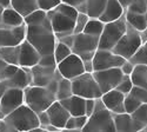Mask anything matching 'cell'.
I'll return each instance as SVG.
<instances>
[{"label": "cell", "instance_id": "cell-30", "mask_svg": "<svg viewBox=\"0 0 147 132\" xmlns=\"http://www.w3.org/2000/svg\"><path fill=\"white\" fill-rule=\"evenodd\" d=\"M25 20V24L26 26H32V25H41V24H45L47 20H48V17H47V12L41 9V8H38L31 13L28 16H26L24 18Z\"/></svg>", "mask_w": 147, "mask_h": 132}, {"label": "cell", "instance_id": "cell-57", "mask_svg": "<svg viewBox=\"0 0 147 132\" xmlns=\"http://www.w3.org/2000/svg\"><path fill=\"white\" fill-rule=\"evenodd\" d=\"M144 16H145V19H146V22H147V11H146L145 13H144Z\"/></svg>", "mask_w": 147, "mask_h": 132}, {"label": "cell", "instance_id": "cell-38", "mask_svg": "<svg viewBox=\"0 0 147 132\" xmlns=\"http://www.w3.org/2000/svg\"><path fill=\"white\" fill-rule=\"evenodd\" d=\"M132 87H133V83H132L131 77L124 74V76H122V78H121V80L119 81V84L117 85L115 89H117L118 91L122 92L124 94H127V93H129V91L132 90Z\"/></svg>", "mask_w": 147, "mask_h": 132}, {"label": "cell", "instance_id": "cell-2", "mask_svg": "<svg viewBox=\"0 0 147 132\" xmlns=\"http://www.w3.org/2000/svg\"><path fill=\"white\" fill-rule=\"evenodd\" d=\"M4 120L9 125L12 131H32L33 129L40 126L38 113L34 112L25 103L18 109L5 116Z\"/></svg>", "mask_w": 147, "mask_h": 132}, {"label": "cell", "instance_id": "cell-36", "mask_svg": "<svg viewBox=\"0 0 147 132\" xmlns=\"http://www.w3.org/2000/svg\"><path fill=\"white\" fill-rule=\"evenodd\" d=\"M55 9H57L58 12H60V13H63V14H65V16L72 18V19H76V18L78 17V13H79V11H78L74 6H71V5H68V4H66V3H63V1H61V3L55 7Z\"/></svg>", "mask_w": 147, "mask_h": 132}, {"label": "cell", "instance_id": "cell-16", "mask_svg": "<svg viewBox=\"0 0 147 132\" xmlns=\"http://www.w3.org/2000/svg\"><path fill=\"white\" fill-rule=\"evenodd\" d=\"M125 95L126 94L118 91L117 89H113L108 92L102 93L100 98L104 105L112 113H122V112H125V106H124Z\"/></svg>", "mask_w": 147, "mask_h": 132}, {"label": "cell", "instance_id": "cell-45", "mask_svg": "<svg viewBox=\"0 0 147 132\" xmlns=\"http://www.w3.org/2000/svg\"><path fill=\"white\" fill-rule=\"evenodd\" d=\"M134 65L129 59H126V60L122 63V65L120 66V70H121V72H122V74H126V76H129L132 72H133V70H134Z\"/></svg>", "mask_w": 147, "mask_h": 132}, {"label": "cell", "instance_id": "cell-46", "mask_svg": "<svg viewBox=\"0 0 147 132\" xmlns=\"http://www.w3.org/2000/svg\"><path fill=\"white\" fill-rule=\"evenodd\" d=\"M87 119L88 117L86 114H82V116H74V120H76V131H82L84 126L86 125L87 123Z\"/></svg>", "mask_w": 147, "mask_h": 132}, {"label": "cell", "instance_id": "cell-10", "mask_svg": "<svg viewBox=\"0 0 147 132\" xmlns=\"http://www.w3.org/2000/svg\"><path fill=\"white\" fill-rule=\"evenodd\" d=\"M92 74L95 78L102 93L115 89L119 81L121 80L122 76H124L120 67H112V68H106V70L93 71Z\"/></svg>", "mask_w": 147, "mask_h": 132}, {"label": "cell", "instance_id": "cell-3", "mask_svg": "<svg viewBox=\"0 0 147 132\" xmlns=\"http://www.w3.org/2000/svg\"><path fill=\"white\" fill-rule=\"evenodd\" d=\"M55 100V94L45 86H36L31 84L24 89V103L36 113L47 110Z\"/></svg>", "mask_w": 147, "mask_h": 132}, {"label": "cell", "instance_id": "cell-15", "mask_svg": "<svg viewBox=\"0 0 147 132\" xmlns=\"http://www.w3.org/2000/svg\"><path fill=\"white\" fill-rule=\"evenodd\" d=\"M41 54L34 49L26 39L19 45V66L20 67H33L39 63Z\"/></svg>", "mask_w": 147, "mask_h": 132}, {"label": "cell", "instance_id": "cell-12", "mask_svg": "<svg viewBox=\"0 0 147 132\" xmlns=\"http://www.w3.org/2000/svg\"><path fill=\"white\" fill-rule=\"evenodd\" d=\"M24 104V90L9 87L0 97V119Z\"/></svg>", "mask_w": 147, "mask_h": 132}, {"label": "cell", "instance_id": "cell-19", "mask_svg": "<svg viewBox=\"0 0 147 132\" xmlns=\"http://www.w3.org/2000/svg\"><path fill=\"white\" fill-rule=\"evenodd\" d=\"M8 89L9 87H17V89H21L24 90L25 87H27L28 85L32 84V72L30 67H20L18 68V71L12 76L9 79L5 80Z\"/></svg>", "mask_w": 147, "mask_h": 132}, {"label": "cell", "instance_id": "cell-40", "mask_svg": "<svg viewBox=\"0 0 147 132\" xmlns=\"http://www.w3.org/2000/svg\"><path fill=\"white\" fill-rule=\"evenodd\" d=\"M18 68H19L18 65L7 64L1 71H0V80H7V79H9L18 71Z\"/></svg>", "mask_w": 147, "mask_h": 132}, {"label": "cell", "instance_id": "cell-53", "mask_svg": "<svg viewBox=\"0 0 147 132\" xmlns=\"http://www.w3.org/2000/svg\"><path fill=\"white\" fill-rule=\"evenodd\" d=\"M119 1L121 3V5L124 6V8L126 9V8H127V7H128L133 1H136V0H119Z\"/></svg>", "mask_w": 147, "mask_h": 132}, {"label": "cell", "instance_id": "cell-35", "mask_svg": "<svg viewBox=\"0 0 147 132\" xmlns=\"http://www.w3.org/2000/svg\"><path fill=\"white\" fill-rule=\"evenodd\" d=\"M142 103L138 100L136 97H133L132 94L127 93L125 95V100H124V106H125V112L127 113H133Z\"/></svg>", "mask_w": 147, "mask_h": 132}, {"label": "cell", "instance_id": "cell-33", "mask_svg": "<svg viewBox=\"0 0 147 132\" xmlns=\"http://www.w3.org/2000/svg\"><path fill=\"white\" fill-rule=\"evenodd\" d=\"M72 53V49L69 46H67L66 44H64L63 41L57 40L55 47H54V51H53V56L55 58V62L57 64L60 63L61 60H64L66 57H68Z\"/></svg>", "mask_w": 147, "mask_h": 132}, {"label": "cell", "instance_id": "cell-54", "mask_svg": "<svg viewBox=\"0 0 147 132\" xmlns=\"http://www.w3.org/2000/svg\"><path fill=\"white\" fill-rule=\"evenodd\" d=\"M0 5L4 7H9L11 6V0H0Z\"/></svg>", "mask_w": 147, "mask_h": 132}, {"label": "cell", "instance_id": "cell-14", "mask_svg": "<svg viewBox=\"0 0 147 132\" xmlns=\"http://www.w3.org/2000/svg\"><path fill=\"white\" fill-rule=\"evenodd\" d=\"M26 24L14 27H7L0 24V47L17 46L26 39Z\"/></svg>", "mask_w": 147, "mask_h": 132}, {"label": "cell", "instance_id": "cell-60", "mask_svg": "<svg viewBox=\"0 0 147 132\" xmlns=\"http://www.w3.org/2000/svg\"><path fill=\"white\" fill-rule=\"evenodd\" d=\"M0 120H1V119H0Z\"/></svg>", "mask_w": 147, "mask_h": 132}, {"label": "cell", "instance_id": "cell-27", "mask_svg": "<svg viewBox=\"0 0 147 132\" xmlns=\"http://www.w3.org/2000/svg\"><path fill=\"white\" fill-rule=\"evenodd\" d=\"M125 18H126V21L128 25H131L133 28H136L139 32H141L142 30H145L147 27V22H146L144 14L125 11Z\"/></svg>", "mask_w": 147, "mask_h": 132}, {"label": "cell", "instance_id": "cell-6", "mask_svg": "<svg viewBox=\"0 0 147 132\" xmlns=\"http://www.w3.org/2000/svg\"><path fill=\"white\" fill-rule=\"evenodd\" d=\"M72 91L73 94L80 95V97L88 99V98H100L101 97V90L98 85L95 78L90 72H84L80 76L72 79Z\"/></svg>", "mask_w": 147, "mask_h": 132}, {"label": "cell", "instance_id": "cell-5", "mask_svg": "<svg viewBox=\"0 0 147 132\" xmlns=\"http://www.w3.org/2000/svg\"><path fill=\"white\" fill-rule=\"evenodd\" d=\"M126 30H127V21L125 14L114 21L106 22L102 33L99 38V49L112 50L114 45L125 34Z\"/></svg>", "mask_w": 147, "mask_h": 132}, {"label": "cell", "instance_id": "cell-43", "mask_svg": "<svg viewBox=\"0 0 147 132\" xmlns=\"http://www.w3.org/2000/svg\"><path fill=\"white\" fill-rule=\"evenodd\" d=\"M63 3H66L71 6H74L79 12L86 13V1L87 0H61Z\"/></svg>", "mask_w": 147, "mask_h": 132}, {"label": "cell", "instance_id": "cell-59", "mask_svg": "<svg viewBox=\"0 0 147 132\" xmlns=\"http://www.w3.org/2000/svg\"><path fill=\"white\" fill-rule=\"evenodd\" d=\"M145 45H146V46H147V43H145Z\"/></svg>", "mask_w": 147, "mask_h": 132}, {"label": "cell", "instance_id": "cell-55", "mask_svg": "<svg viewBox=\"0 0 147 132\" xmlns=\"http://www.w3.org/2000/svg\"><path fill=\"white\" fill-rule=\"evenodd\" d=\"M6 65H7V63H6L5 60H3L1 58H0V71H1V70H3V68L6 66Z\"/></svg>", "mask_w": 147, "mask_h": 132}, {"label": "cell", "instance_id": "cell-52", "mask_svg": "<svg viewBox=\"0 0 147 132\" xmlns=\"http://www.w3.org/2000/svg\"><path fill=\"white\" fill-rule=\"evenodd\" d=\"M140 37H141V41H142V44L147 43V27L140 32Z\"/></svg>", "mask_w": 147, "mask_h": 132}, {"label": "cell", "instance_id": "cell-11", "mask_svg": "<svg viewBox=\"0 0 147 132\" xmlns=\"http://www.w3.org/2000/svg\"><path fill=\"white\" fill-rule=\"evenodd\" d=\"M57 70L63 78H67L71 80L85 72L82 59L73 52L68 57H66L64 60L57 64Z\"/></svg>", "mask_w": 147, "mask_h": 132}, {"label": "cell", "instance_id": "cell-22", "mask_svg": "<svg viewBox=\"0 0 147 132\" xmlns=\"http://www.w3.org/2000/svg\"><path fill=\"white\" fill-rule=\"evenodd\" d=\"M115 131H138V126L131 113H113Z\"/></svg>", "mask_w": 147, "mask_h": 132}, {"label": "cell", "instance_id": "cell-51", "mask_svg": "<svg viewBox=\"0 0 147 132\" xmlns=\"http://www.w3.org/2000/svg\"><path fill=\"white\" fill-rule=\"evenodd\" d=\"M0 131H12V129L9 127V125L4 120V119L0 120Z\"/></svg>", "mask_w": 147, "mask_h": 132}, {"label": "cell", "instance_id": "cell-48", "mask_svg": "<svg viewBox=\"0 0 147 132\" xmlns=\"http://www.w3.org/2000/svg\"><path fill=\"white\" fill-rule=\"evenodd\" d=\"M94 107H95V99H93V98L86 99V104H85V111H86V116L87 117H90L93 113Z\"/></svg>", "mask_w": 147, "mask_h": 132}, {"label": "cell", "instance_id": "cell-24", "mask_svg": "<svg viewBox=\"0 0 147 132\" xmlns=\"http://www.w3.org/2000/svg\"><path fill=\"white\" fill-rule=\"evenodd\" d=\"M11 7L17 9L24 18L39 8L38 0H11Z\"/></svg>", "mask_w": 147, "mask_h": 132}, {"label": "cell", "instance_id": "cell-34", "mask_svg": "<svg viewBox=\"0 0 147 132\" xmlns=\"http://www.w3.org/2000/svg\"><path fill=\"white\" fill-rule=\"evenodd\" d=\"M129 60L134 65H147V46L142 44L136 51V53L129 58Z\"/></svg>", "mask_w": 147, "mask_h": 132}, {"label": "cell", "instance_id": "cell-32", "mask_svg": "<svg viewBox=\"0 0 147 132\" xmlns=\"http://www.w3.org/2000/svg\"><path fill=\"white\" fill-rule=\"evenodd\" d=\"M73 94L72 91V81L71 79L67 78H61L59 80V85H58V91H57V100H63L65 98H68L69 95Z\"/></svg>", "mask_w": 147, "mask_h": 132}, {"label": "cell", "instance_id": "cell-4", "mask_svg": "<svg viewBox=\"0 0 147 132\" xmlns=\"http://www.w3.org/2000/svg\"><path fill=\"white\" fill-rule=\"evenodd\" d=\"M82 131L92 132V131H115V125L113 120V113L104 105L101 98L95 99V107L93 113L88 117L86 125Z\"/></svg>", "mask_w": 147, "mask_h": 132}, {"label": "cell", "instance_id": "cell-31", "mask_svg": "<svg viewBox=\"0 0 147 132\" xmlns=\"http://www.w3.org/2000/svg\"><path fill=\"white\" fill-rule=\"evenodd\" d=\"M104 26H105V22L101 21L99 18H90L82 32L86 33V34L94 35V37L100 38L102 30H104Z\"/></svg>", "mask_w": 147, "mask_h": 132}, {"label": "cell", "instance_id": "cell-44", "mask_svg": "<svg viewBox=\"0 0 147 132\" xmlns=\"http://www.w3.org/2000/svg\"><path fill=\"white\" fill-rule=\"evenodd\" d=\"M39 65H42V66H57V62H55V58L52 54H45V56H41L40 59H39Z\"/></svg>", "mask_w": 147, "mask_h": 132}, {"label": "cell", "instance_id": "cell-42", "mask_svg": "<svg viewBox=\"0 0 147 132\" xmlns=\"http://www.w3.org/2000/svg\"><path fill=\"white\" fill-rule=\"evenodd\" d=\"M60 3H61V0H38V6L39 8L47 12L50 9L55 8Z\"/></svg>", "mask_w": 147, "mask_h": 132}, {"label": "cell", "instance_id": "cell-25", "mask_svg": "<svg viewBox=\"0 0 147 132\" xmlns=\"http://www.w3.org/2000/svg\"><path fill=\"white\" fill-rule=\"evenodd\" d=\"M129 77L134 86L147 89V65H136Z\"/></svg>", "mask_w": 147, "mask_h": 132}, {"label": "cell", "instance_id": "cell-26", "mask_svg": "<svg viewBox=\"0 0 147 132\" xmlns=\"http://www.w3.org/2000/svg\"><path fill=\"white\" fill-rule=\"evenodd\" d=\"M0 58L5 60L7 64H13L19 66V45L0 47Z\"/></svg>", "mask_w": 147, "mask_h": 132}, {"label": "cell", "instance_id": "cell-47", "mask_svg": "<svg viewBox=\"0 0 147 132\" xmlns=\"http://www.w3.org/2000/svg\"><path fill=\"white\" fill-rule=\"evenodd\" d=\"M38 119H39V123H40V127H42L45 130V127L48 125V124H51V120H50V117H48V113L47 111H41L38 113ZM46 131V130H45Z\"/></svg>", "mask_w": 147, "mask_h": 132}, {"label": "cell", "instance_id": "cell-21", "mask_svg": "<svg viewBox=\"0 0 147 132\" xmlns=\"http://www.w3.org/2000/svg\"><path fill=\"white\" fill-rule=\"evenodd\" d=\"M65 109L69 112L71 116H82L86 114L85 111V104H86V99L80 97L77 94H72L68 98H65L63 100H59Z\"/></svg>", "mask_w": 147, "mask_h": 132}, {"label": "cell", "instance_id": "cell-37", "mask_svg": "<svg viewBox=\"0 0 147 132\" xmlns=\"http://www.w3.org/2000/svg\"><path fill=\"white\" fill-rule=\"evenodd\" d=\"M90 17L87 13H82V12H79L78 13V17L76 18V22H74V30H73V33L74 34H78V33H81L86 26V24L88 21Z\"/></svg>", "mask_w": 147, "mask_h": 132}, {"label": "cell", "instance_id": "cell-49", "mask_svg": "<svg viewBox=\"0 0 147 132\" xmlns=\"http://www.w3.org/2000/svg\"><path fill=\"white\" fill-rule=\"evenodd\" d=\"M84 67H85V72H90V73H92V72L94 71L92 60H85L84 62Z\"/></svg>", "mask_w": 147, "mask_h": 132}, {"label": "cell", "instance_id": "cell-18", "mask_svg": "<svg viewBox=\"0 0 147 132\" xmlns=\"http://www.w3.org/2000/svg\"><path fill=\"white\" fill-rule=\"evenodd\" d=\"M46 111L48 113V117H50L51 124L57 126L60 131H63L67 119L71 117L69 112L63 106V104H61L59 100H55Z\"/></svg>", "mask_w": 147, "mask_h": 132}, {"label": "cell", "instance_id": "cell-29", "mask_svg": "<svg viewBox=\"0 0 147 132\" xmlns=\"http://www.w3.org/2000/svg\"><path fill=\"white\" fill-rule=\"evenodd\" d=\"M107 0H87L86 13L90 18H99L105 9Z\"/></svg>", "mask_w": 147, "mask_h": 132}, {"label": "cell", "instance_id": "cell-17", "mask_svg": "<svg viewBox=\"0 0 147 132\" xmlns=\"http://www.w3.org/2000/svg\"><path fill=\"white\" fill-rule=\"evenodd\" d=\"M32 72V85L36 86H47L55 73H57V66H42L36 64L33 67H31Z\"/></svg>", "mask_w": 147, "mask_h": 132}, {"label": "cell", "instance_id": "cell-58", "mask_svg": "<svg viewBox=\"0 0 147 132\" xmlns=\"http://www.w3.org/2000/svg\"><path fill=\"white\" fill-rule=\"evenodd\" d=\"M145 3H146V7H147V0H145Z\"/></svg>", "mask_w": 147, "mask_h": 132}, {"label": "cell", "instance_id": "cell-1", "mask_svg": "<svg viewBox=\"0 0 147 132\" xmlns=\"http://www.w3.org/2000/svg\"><path fill=\"white\" fill-rule=\"evenodd\" d=\"M26 40L34 46V49L41 56L52 54L57 44V37L51 27L50 20H47L41 25L27 26Z\"/></svg>", "mask_w": 147, "mask_h": 132}, {"label": "cell", "instance_id": "cell-13", "mask_svg": "<svg viewBox=\"0 0 147 132\" xmlns=\"http://www.w3.org/2000/svg\"><path fill=\"white\" fill-rule=\"evenodd\" d=\"M125 60H126L125 58L115 54L112 50H104V49H98L92 59L94 71L120 67Z\"/></svg>", "mask_w": 147, "mask_h": 132}, {"label": "cell", "instance_id": "cell-50", "mask_svg": "<svg viewBox=\"0 0 147 132\" xmlns=\"http://www.w3.org/2000/svg\"><path fill=\"white\" fill-rule=\"evenodd\" d=\"M8 90V86H7V84L5 80H0V97Z\"/></svg>", "mask_w": 147, "mask_h": 132}, {"label": "cell", "instance_id": "cell-7", "mask_svg": "<svg viewBox=\"0 0 147 132\" xmlns=\"http://www.w3.org/2000/svg\"><path fill=\"white\" fill-rule=\"evenodd\" d=\"M141 45H142V41L140 37V32L127 24V30L125 34L114 45L112 51L122 58L129 59Z\"/></svg>", "mask_w": 147, "mask_h": 132}, {"label": "cell", "instance_id": "cell-9", "mask_svg": "<svg viewBox=\"0 0 147 132\" xmlns=\"http://www.w3.org/2000/svg\"><path fill=\"white\" fill-rule=\"evenodd\" d=\"M47 17H48L51 27L55 34L57 39L64 37V35L73 33L76 19H72V18H69L63 13H60V12H58L55 8L47 11Z\"/></svg>", "mask_w": 147, "mask_h": 132}, {"label": "cell", "instance_id": "cell-41", "mask_svg": "<svg viewBox=\"0 0 147 132\" xmlns=\"http://www.w3.org/2000/svg\"><path fill=\"white\" fill-rule=\"evenodd\" d=\"M129 94H132L133 97H136L141 103H147V89L139 87V86H134L133 85L132 90L129 91Z\"/></svg>", "mask_w": 147, "mask_h": 132}, {"label": "cell", "instance_id": "cell-28", "mask_svg": "<svg viewBox=\"0 0 147 132\" xmlns=\"http://www.w3.org/2000/svg\"><path fill=\"white\" fill-rule=\"evenodd\" d=\"M131 114L138 126V131H147V103H142Z\"/></svg>", "mask_w": 147, "mask_h": 132}, {"label": "cell", "instance_id": "cell-23", "mask_svg": "<svg viewBox=\"0 0 147 132\" xmlns=\"http://www.w3.org/2000/svg\"><path fill=\"white\" fill-rule=\"evenodd\" d=\"M0 24L7 27H14V26H20L25 24L24 17L19 13L17 9H14L13 7H5L3 16H1V21Z\"/></svg>", "mask_w": 147, "mask_h": 132}, {"label": "cell", "instance_id": "cell-39", "mask_svg": "<svg viewBox=\"0 0 147 132\" xmlns=\"http://www.w3.org/2000/svg\"><path fill=\"white\" fill-rule=\"evenodd\" d=\"M125 11H129V12H134V13L144 14L145 12L147 11L145 0H136V1H133Z\"/></svg>", "mask_w": 147, "mask_h": 132}, {"label": "cell", "instance_id": "cell-56", "mask_svg": "<svg viewBox=\"0 0 147 132\" xmlns=\"http://www.w3.org/2000/svg\"><path fill=\"white\" fill-rule=\"evenodd\" d=\"M4 6H1V5H0V21H1V16H3V12H4Z\"/></svg>", "mask_w": 147, "mask_h": 132}, {"label": "cell", "instance_id": "cell-8", "mask_svg": "<svg viewBox=\"0 0 147 132\" xmlns=\"http://www.w3.org/2000/svg\"><path fill=\"white\" fill-rule=\"evenodd\" d=\"M71 49L73 53L78 54L82 59V62L92 60L94 53L99 49V37L90 35L84 32L74 34Z\"/></svg>", "mask_w": 147, "mask_h": 132}, {"label": "cell", "instance_id": "cell-20", "mask_svg": "<svg viewBox=\"0 0 147 132\" xmlns=\"http://www.w3.org/2000/svg\"><path fill=\"white\" fill-rule=\"evenodd\" d=\"M124 14H125V8L119 0H107L105 9L99 17V19L106 24L121 18Z\"/></svg>", "mask_w": 147, "mask_h": 132}]
</instances>
